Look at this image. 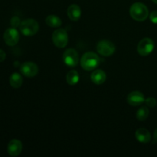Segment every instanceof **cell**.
<instances>
[{
	"instance_id": "1",
	"label": "cell",
	"mask_w": 157,
	"mask_h": 157,
	"mask_svg": "<svg viewBox=\"0 0 157 157\" xmlns=\"http://www.w3.org/2000/svg\"><path fill=\"white\" fill-rule=\"evenodd\" d=\"M100 63V58L96 53L92 52H86L81 58V65L83 69L87 71L94 70Z\"/></svg>"
},
{
	"instance_id": "2",
	"label": "cell",
	"mask_w": 157,
	"mask_h": 157,
	"mask_svg": "<svg viewBox=\"0 0 157 157\" xmlns=\"http://www.w3.org/2000/svg\"><path fill=\"white\" fill-rule=\"evenodd\" d=\"M130 14L135 21H144L149 16L148 8L144 3L135 2L130 7Z\"/></svg>"
},
{
	"instance_id": "3",
	"label": "cell",
	"mask_w": 157,
	"mask_h": 157,
	"mask_svg": "<svg viewBox=\"0 0 157 157\" xmlns=\"http://www.w3.org/2000/svg\"><path fill=\"white\" fill-rule=\"evenodd\" d=\"M19 29L25 36H33L39 30V25L36 20L28 18L21 21Z\"/></svg>"
},
{
	"instance_id": "4",
	"label": "cell",
	"mask_w": 157,
	"mask_h": 157,
	"mask_svg": "<svg viewBox=\"0 0 157 157\" xmlns=\"http://www.w3.org/2000/svg\"><path fill=\"white\" fill-rule=\"evenodd\" d=\"M54 44L59 48H64L68 43V35L64 29H58L52 34Z\"/></svg>"
},
{
	"instance_id": "5",
	"label": "cell",
	"mask_w": 157,
	"mask_h": 157,
	"mask_svg": "<svg viewBox=\"0 0 157 157\" xmlns=\"http://www.w3.org/2000/svg\"><path fill=\"white\" fill-rule=\"evenodd\" d=\"M116 50L114 44L109 40H101L97 44V51L100 55L109 57L113 55Z\"/></svg>"
},
{
	"instance_id": "6",
	"label": "cell",
	"mask_w": 157,
	"mask_h": 157,
	"mask_svg": "<svg viewBox=\"0 0 157 157\" xmlns=\"http://www.w3.org/2000/svg\"><path fill=\"white\" fill-rule=\"evenodd\" d=\"M63 61L68 67H76L79 63V54L75 49H67L63 55Z\"/></svg>"
},
{
	"instance_id": "7",
	"label": "cell",
	"mask_w": 157,
	"mask_h": 157,
	"mask_svg": "<svg viewBox=\"0 0 157 157\" xmlns=\"http://www.w3.org/2000/svg\"><path fill=\"white\" fill-rule=\"evenodd\" d=\"M154 49V42L150 38H143L137 45V52L141 56H147Z\"/></svg>"
},
{
	"instance_id": "8",
	"label": "cell",
	"mask_w": 157,
	"mask_h": 157,
	"mask_svg": "<svg viewBox=\"0 0 157 157\" xmlns=\"http://www.w3.org/2000/svg\"><path fill=\"white\" fill-rule=\"evenodd\" d=\"M3 38L7 45L15 46L19 41V33L15 28H9L4 32Z\"/></svg>"
},
{
	"instance_id": "9",
	"label": "cell",
	"mask_w": 157,
	"mask_h": 157,
	"mask_svg": "<svg viewBox=\"0 0 157 157\" xmlns=\"http://www.w3.org/2000/svg\"><path fill=\"white\" fill-rule=\"evenodd\" d=\"M20 71L27 78H33L38 73V67L35 63L27 61L23 63L20 67Z\"/></svg>"
},
{
	"instance_id": "10",
	"label": "cell",
	"mask_w": 157,
	"mask_h": 157,
	"mask_svg": "<svg viewBox=\"0 0 157 157\" xmlns=\"http://www.w3.org/2000/svg\"><path fill=\"white\" fill-rule=\"evenodd\" d=\"M22 143L17 139H13L9 143L7 147L8 153L11 156H18L22 151Z\"/></svg>"
},
{
	"instance_id": "11",
	"label": "cell",
	"mask_w": 157,
	"mask_h": 157,
	"mask_svg": "<svg viewBox=\"0 0 157 157\" xmlns=\"http://www.w3.org/2000/svg\"><path fill=\"white\" fill-rule=\"evenodd\" d=\"M127 101L131 106H140L143 103L145 102L144 95L138 90L130 92L127 98Z\"/></svg>"
},
{
	"instance_id": "12",
	"label": "cell",
	"mask_w": 157,
	"mask_h": 157,
	"mask_svg": "<svg viewBox=\"0 0 157 157\" xmlns=\"http://www.w3.org/2000/svg\"><path fill=\"white\" fill-rule=\"evenodd\" d=\"M67 14L68 18L71 21H77L81 18V9L79 6L76 4L71 5L67 10Z\"/></svg>"
},
{
	"instance_id": "13",
	"label": "cell",
	"mask_w": 157,
	"mask_h": 157,
	"mask_svg": "<svg viewBox=\"0 0 157 157\" xmlns=\"http://www.w3.org/2000/svg\"><path fill=\"white\" fill-rule=\"evenodd\" d=\"M135 137L139 142L143 144H147L150 142L152 139L151 134L149 130L145 128H140L136 130V131L135 132Z\"/></svg>"
},
{
	"instance_id": "14",
	"label": "cell",
	"mask_w": 157,
	"mask_h": 157,
	"mask_svg": "<svg viewBox=\"0 0 157 157\" xmlns=\"http://www.w3.org/2000/svg\"><path fill=\"white\" fill-rule=\"evenodd\" d=\"M90 78H91V81H93L94 84L100 85L105 82L106 79H107V75L104 71L98 69L92 72Z\"/></svg>"
},
{
	"instance_id": "15",
	"label": "cell",
	"mask_w": 157,
	"mask_h": 157,
	"mask_svg": "<svg viewBox=\"0 0 157 157\" xmlns=\"http://www.w3.org/2000/svg\"><path fill=\"white\" fill-rule=\"evenodd\" d=\"M23 83V78L18 73H13L9 78V84L13 88H19Z\"/></svg>"
},
{
	"instance_id": "16",
	"label": "cell",
	"mask_w": 157,
	"mask_h": 157,
	"mask_svg": "<svg viewBox=\"0 0 157 157\" xmlns=\"http://www.w3.org/2000/svg\"><path fill=\"white\" fill-rule=\"evenodd\" d=\"M79 80V74L75 70L70 71L66 75V81L69 85H75V84H78Z\"/></svg>"
},
{
	"instance_id": "17",
	"label": "cell",
	"mask_w": 157,
	"mask_h": 157,
	"mask_svg": "<svg viewBox=\"0 0 157 157\" xmlns=\"http://www.w3.org/2000/svg\"><path fill=\"white\" fill-rule=\"evenodd\" d=\"M46 24L52 28H58L61 25L62 21L61 19L55 15H50L46 18L45 19Z\"/></svg>"
},
{
	"instance_id": "18",
	"label": "cell",
	"mask_w": 157,
	"mask_h": 157,
	"mask_svg": "<svg viewBox=\"0 0 157 157\" xmlns=\"http://www.w3.org/2000/svg\"><path fill=\"white\" fill-rule=\"evenodd\" d=\"M150 114V110L147 107H142L136 112V119L140 121H144L147 119Z\"/></svg>"
},
{
	"instance_id": "19",
	"label": "cell",
	"mask_w": 157,
	"mask_h": 157,
	"mask_svg": "<svg viewBox=\"0 0 157 157\" xmlns=\"http://www.w3.org/2000/svg\"><path fill=\"white\" fill-rule=\"evenodd\" d=\"M145 103L146 104H147V107H151V108L156 107L157 104L156 100L155 99V98H151V97H150V98H148L147 100H145Z\"/></svg>"
},
{
	"instance_id": "20",
	"label": "cell",
	"mask_w": 157,
	"mask_h": 157,
	"mask_svg": "<svg viewBox=\"0 0 157 157\" xmlns=\"http://www.w3.org/2000/svg\"><path fill=\"white\" fill-rule=\"evenodd\" d=\"M20 24H21V21H20V19L18 17L14 16L11 19V25H12V27L17 28L18 26L20 25Z\"/></svg>"
},
{
	"instance_id": "21",
	"label": "cell",
	"mask_w": 157,
	"mask_h": 157,
	"mask_svg": "<svg viewBox=\"0 0 157 157\" xmlns=\"http://www.w3.org/2000/svg\"><path fill=\"white\" fill-rule=\"evenodd\" d=\"M150 21L153 23V24H157V11H153L151 12L150 15Z\"/></svg>"
},
{
	"instance_id": "22",
	"label": "cell",
	"mask_w": 157,
	"mask_h": 157,
	"mask_svg": "<svg viewBox=\"0 0 157 157\" xmlns=\"http://www.w3.org/2000/svg\"><path fill=\"white\" fill-rule=\"evenodd\" d=\"M6 52L3 50H2V49H0V62H2V61L6 59Z\"/></svg>"
},
{
	"instance_id": "23",
	"label": "cell",
	"mask_w": 157,
	"mask_h": 157,
	"mask_svg": "<svg viewBox=\"0 0 157 157\" xmlns=\"http://www.w3.org/2000/svg\"><path fill=\"white\" fill-rule=\"evenodd\" d=\"M153 138H154V140L157 143V129L154 131V133H153Z\"/></svg>"
},
{
	"instance_id": "24",
	"label": "cell",
	"mask_w": 157,
	"mask_h": 157,
	"mask_svg": "<svg viewBox=\"0 0 157 157\" xmlns=\"http://www.w3.org/2000/svg\"><path fill=\"white\" fill-rule=\"evenodd\" d=\"M152 1H153L154 3H156V4H157V0H152Z\"/></svg>"
}]
</instances>
